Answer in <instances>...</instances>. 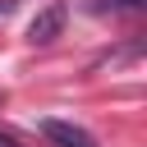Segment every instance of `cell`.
I'll use <instances>...</instances> for the list:
<instances>
[{
    "label": "cell",
    "mask_w": 147,
    "mask_h": 147,
    "mask_svg": "<svg viewBox=\"0 0 147 147\" xmlns=\"http://www.w3.org/2000/svg\"><path fill=\"white\" fill-rule=\"evenodd\" d=\"M64 18H69V9L55 0V5H46V9H37V18L28 23V41L32 46H46V41H55L60 37V28H64Z\"/></svg>",
    "instance_id": "1"
},
{
    "label": "cell",
    "mask_w": 147,
    "mask_h": 147,
    "mask_svg": "<svg viewBox=\"0 0 147 147\" xmlns=\"http://www.w3.org/2000/svg\"><path fill=\"white\" fill-rule=\"evenodd\" d=\"M41 133H46L55 147H96V138H92L87 129L69 124V119H41Z\"/></svg>",
    "instance_id": "2"
},
{
    "label": "cell",
    "mask_w": 147,
    "mask_h": 147,
    "mask_svg": "<svg viewBox=\"0 0 147 147\" xmlns=\"http://www.w3.org/2000/svg\"><path fill=\"white\" fill-rule=\"evenodd\" d=\"M147 0H101V9H119V14H133V9H142Z\"/></svg>",
    "instance_id": "3"
},
{
    "label": "cell",
    "mask_w": 147,
    "mask_h": 147,
    "mask_svg": "<svg viewBox=\"0 0 147 147\" xmlns=\"http://www.w3.org/2000/svg\"><path fill=\"white\" fill-rule=\"evenodd\" d=\"M9 9H14V0H0V18H5V14H9Z\"/></svg>",
    "instance_id": "4"
},
{
    "label": "cell",
    "mask_w": 147,
    "mask_h": 147,
    "mask_svg": "<svg viewBox=\"0 0 147 147\" xmlns=\"http://www.w3.org/2000/svg\"><path fill=\"white\" fill-rule=\"evenodd\" d=\"M0 147H14V142H9V138H0Z\"/></svg>",
    "instance_id": "5"
}]
</instances>
